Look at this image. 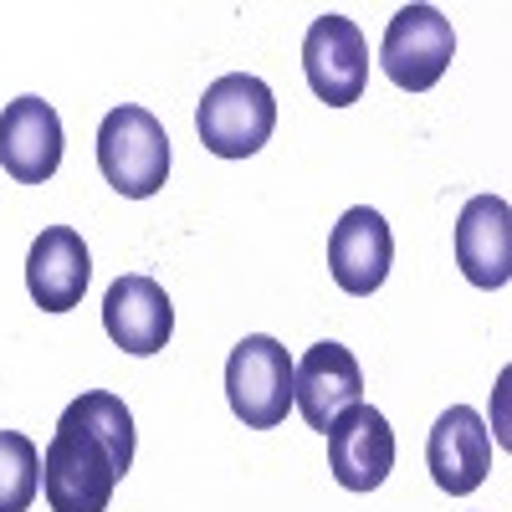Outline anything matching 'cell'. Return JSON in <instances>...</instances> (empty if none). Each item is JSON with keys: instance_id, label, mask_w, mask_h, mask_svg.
I'll return each mask as SVG.
<instances>
[{"instance_id": "13", "label": "cell", "mask_w": 512, "mask_h": 512, "mask_svg": "<svg viewBox=\"0 0 512 512\" xmlns=\"http://www.w3.org/2000/svg\"><path fill=\"white\" fill-rule=\"evenodd\" d=\"M103 328L123 354H159L175 333V308H169V292L154 277L128 272L108 287L103 297Z\"/></svg>"}, {"instance_id": "1", "label": "cell", "mask_w": 512, "mask_h": 512, "mask_svg": "<svg viewBox=\"0 0 512 512\" xmlns=\"http://www.w3.org/2000/svg\"><path fill=\"white\" fill-rule=\"evenodd\" d=\"M134 466V415L108 390L77 395L41 456V492L52 512H108L113 487Z\"/></svg>"}, {"instance_id": "10", "label": "cell", "mask_w": 512, "mask_h": 512, "mask_svg": "<svg viewBox=\"0 0 512 512\" xmlns=\"http://www.w3.org/2000/svg\"><path fill=\"white\" fill-rule=\"evenodd\" d=\"M364 395V374L359 359L344 344H313L303 359L292 364V405L313 431H328V425L344 415L349 405H359Z\"/></svg>"}, {"instance_id": "8", "label": "cell", "mask_w": 512, "mask_h": 512, "mask_svg": "<svg viewBox=\"0 0 512 512\" xmlns=\"http://www.w3.org/2000/svg\"><path fill=\"white\" fill-rule=\"evenodd\" d=\"M62 164V118L47 98H16L0 113V169L16 185H47Z\"/></svg>"}, {"instance_id": "15", "label": "cell", "mask_w": 512, "mask_h": 512, "mask_svg": "<svg viewBox=\"0 0 512 512\" xmlns=\"http://www.w3.org/2000/svg\"><path fill=\"white\" fill-rule=\"evenodd\" d=\"M41 492V451L21 431H0V512H26Z\"/></svg>"}, {"instance_id": "5", "label": "cell", "mask_w": 512, "mask_h": 512, "mask_svg": "<svg viewBox=\"0 0 512 512\" xmlns=\"http://www.w3.org/2000/svg\"><path fill=\"white\" fill-rule=\"evenodd\" d=\"M451 57H456V31L436 6H405V11H395L390 26H384L379 67L405 93L436 88L451 67Z\"/></svg>"}, {"instance_id": "12", "label": "cell", "mask_w": 512, "mask_h": 512, "mask_svg": "<svg viewBox=\"0 0 512 512\" xmlns=\"http://www.w3.org/2000/svg\"><path fill=\"white\" fill-rule=\"evenodd\" d=\"M390 262H395V236H390L379 210H369V205L344 210V221H338L333 236H328L333 282L349 297H369L384 277H390Z\"/></svg>"}, {"instance_id": "7", "label": "cell", "mask_w": 512, "mask_h": 512, "mask_svg": "<svg viewBox=\"0 0 512 512\" xmlns=\"http://www.w3.org/2000/svg\"><path fill=\"white\" fill-rule=\"evenodd\" d=\"M328 466H333V482L349 487V492H374L384 477L395 472V431L374 405H349L328 425Z\"/></svg>"}, {"instance_id": "11", "label": "cell", "mask_w": 512, "mask_h": 512, "mask_svg": "<svg viewBox=\"0 0 512 512\" xmlns=\"http://www.w3.org/2000/svg\"><path fill=\"white\" fill-rule=\"evenodd\" d=\"M88 277H93V256H88V241H82L72 226H47L31 241L26 292H31V303L41 313L77 308L82 292H88Z\"/></svg>"}, {"instance_id": "6", "label": "cell", "mask_w": 512, "mask_h": 512, "mask_svg": "<svg viewBox=\"0 0 512 512\" xmlns=\"http://www.w3.org/2000/svg\"><path fill=\"white\" fill-rule=\"evenodd\" d=\"M303 72L308 88L318 93V103L328 108H349L364 98L369 82V41L349 16H318L303 36Z\"/></svg>"}, {"instance_id": "4", "label": "cell", "mask_w": 512, "mask_h": 512, "mask_svg": "<svg viewBox=\"0 0 512 512\" xmlns=\"http://www.w3.org/2000/svg\"><path fill=\"white\" fill-rule=\"evenodd\" d=\"M226 400L241 425L251 431H272L292 410V359L277 338L246 333L226 359Z\"/></svg>"}, {"instance_id": "9", "label": "cell", "mask_w": 512, "mask_h": 512, "mask_svg": "<svg viewBox=\"0 0 512 512\" xmlns=\"http://www.w3.org/2000/svg\"><path fill=\"white\" fill-rule=\"evenodd\" d=\"M425 466L441 492L466 497L477 492L492 472V431L482 425V415L472 405H451L436 425H431V441H425Z\"/></svg>"}, {"instance_id": "3", "label": "cell", "mask_w": 512, "mask_h": 512, "mask_svg": "<svg viewBox=\"0 0 512 512\" xmlns=\"http://www.w3.org/2000/svg\"><path fill=\"white\" fill-rule=\"evenodd\" d=\"M98 169L103 180L128 195V200H149L169 180V134L149 108L123 103L98 123Z\"/></svg>"}, {"instance_id": "2", "label": "cell", "mask_w": 512, "mask_h": 512, "mask_svg": "<svg viewBox=\"0 0 512 512\" xmlns=\"http://www.w3.org/2000/svg\"><path fill=\"white\" fill-rule=\"evenodd\" d=\"M195 128H200V144L216 159H251L277 128V98L262 77L226 72L205 88L195 108Z\"/></svg>"}, {"instance_id": "14", "label": "cell", "mask_w": 512, "mask_h": 512, "mask_svg": "<svg viewBox=\"0 0 512 512\" xmlns=\"http://www.w3.org/2000/svg\"><path fill=\"white\" fill-rule=\"evenodd\" d=\"M456 262L472 287H507L512 277V210L502 195L466 200L456 221Z\"/></svg>"}]
</instances>
